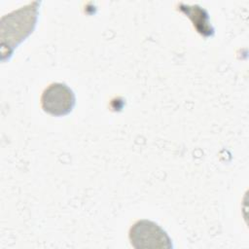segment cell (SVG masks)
I'll list each match as a JSON object with an SVG mask.
<instances>
[{"label":"cell","instance_id":"obj_1","mask_svg":"<svg viewBox=\"0 0 249 249\" xmlns=\"http://www.w3.org/2000/svg\"><path fill=\"white\" fill-rule=\"evenodd\" d=\"M40 2L33 1L1 18L0 51L1 60H8L15 49L34 30L38 19Z\"/></svg>","mask_w":249,"mask_h":249},{"label":"cell","instance_id":"obj_3","mask_svg":"<svg viewBox=\"0 0 249 249\" xmlns=\"http://www.w3.org/2000/svg\"><path fill=\"white\" fill-rule=\"evenodd\" d=\"M76 103L73 90L64 83H53L48 86L41 96L42 109L53 116L69 114Z\"/></svg>","mask_w":249,"mask_h":249},{"label":"cell","instance_id":"obj_2","mask_svg":"<svg viewBox=\"0 0 249 249\" xmlns=\"http://www.w3.org/2000/svg\"><path fill=\"white\" fill-rule=\"evenodd\" d=\"M128 237L136 249H172V240L158 224L150 220H138L129 229Z\"/></svg>","mask_w":249,"mask_h":249}]
</instances>
